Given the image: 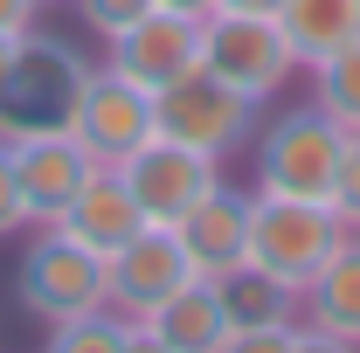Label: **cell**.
Here are the masks:
<instances>
[{
    "mask_svg": "<svg viewBox=\"0 0 360 353\" xmlns=\"http://www.w3.org/2000/svg\"><path fill=\"white\" fill-rule=\"evenodd\" d=\"M90 84V56L63 35L28 28L14 42V63L0 77V139H42V132H70L77 97Z\"/></svg>",
    "mask_w": 360,
    "mask_h": 353,
    "instance_id": "6da1fadb",
    "label": "cell"
},
{
    "mask_svg": "<svg viewBox=\"0 0 360 353\" xmlns=\"http://www.w3.org/2000/svg\"><path fill=\"white\" fill-rule=\"evenodd\" d=\"M340 243H347V222H340L333 201H298V194L250 187V243H243V264H257L277 284L305 291L319 270L333 264Z\"/></svg>",
    "mask_w": 360,
    "mask_h": 353,
    "instance_id": "7a4b0ae2",
    "label": "cell"
},
{
    "mask_svg": "<svg viewBox=\"0 0 360 353\" xmlns=\"http://www.w3.org/2000/svg\"><path fill=\"white\" fill-rule=\"evenodd\" d=\"M347 125H333L319 104H291L257 125L250 139V167L264 194H298V201H333V180L347 160Z\"/></svg>",
    "mask_w": 360,
    "mask_h": 353,
    "instance_id": "3957f363",
    "label": "cell"
},
{
    "mask_svg": "<svg viewBox=\"0 0 360 353\" xmlns=\"http://www.w3.org/2000/svg\"><path fill=\"white\" fill-rule=\"evenodd\" d=\"M257 125H264V104L236 97V90H229L222 77H208V70H187L180 84L153 90V132L187 146V153L236 160V153H250Z\"/></svg>",
    "mask_w": 360,
    "mask_h": 353,
    "instance_id": "277c9868",
    "label": "cell"
},
{
    "mask_svg": "<svg viewBox=\"0 0 360 353\" xmlns=\"http://www.w3.org/2000/svg\"><path fill=\"white\" fill-rule=\"evenodd\" d=\"M14 298L28 319L42 326H63V319H84V312L111 305V277H104V257L70 243L63 229H35L21 264H14Z\"/></svg>",
    "mask_w": 360,
    "mask_h": 353,
    "instance_id": "5b68a950",
    "label": "cell"
},
{
    "mask_svg": "<svg viewBox=\"0 0 360 353\" xmlns=\"http://www.w3.org/2000/svg\"><path fill=\"white\" fill-rule=\"evenodd\" d=\"M201 70L222 77L236 97L270 104V97H284V84L298 77V56L284 42L277 14H208L201 21Z\"/></svg>",
    "mask_w": 360,
    "mask_h": 353,
    "instance_id": "8992f818",
    "label": "cell"
},
{
    "mask_svg": "<svg viewBox=\"0 0 360 353\" xmlns=\"http://www.w3.org/2000/svg\"><path fill=\"white\" fill-rule=\"evenodd\" d=\"M70 139L84 146L97 167H125L139 146L153 139V90L125 84L111 63H90V84H84V97H77Z\"/></svg>",
    "mask_w": 360,
    "mask_h": 353,
    "instance_id": "52a82bcc",
    "label": "cell"
},
{
    "mask_svg": "<svg viewBox=\"0 0 360 353\" xmlns=\"http://www.w3.org/2000/svg\"><path fill=\"white\" fill-rule=\"evenodd\" d=\"M104 63L139 90H167L187 70H201V21L174 14V7H153V14H139L118 42H104Z\"/></svg>",
    "mask_w": 360,
    "mask_h": 353,
    "instance_id": "ba28073f",
    "label": "cell"
},
{
    "mask_svg": "<svg viewBox=\"0 0 360 353\" xmlns=\"http://www.w3.org/2000/svg\"><path fill=\"white\" fill-rule=\"evenodd\" d=\"M125 174V187H132V201L146 208V222H160V229H174L215 180H222V160H208V153H187V146H174V139H146L132 160L118 167Z\"/></svg>",
    "mask_w": 360,
    "mask_h": 353,
    "instance_id": "9c48e42d",
    "label": "cell"
},
{
    "mask_svg": "<svg viewBox=\"0 0 360 353\" xmlns=\"http://www.w3.org/2000/svg\"><path fill=\"white\" fill-rule=\"evenodd\" d=\"M104 277H111V305L125 312V319H146L153 305H167L180 284H194L201 270H194V257H187V243H180L174 229L146 222L125 250L104 257Z\"/></svg>",
    "mask_w": 360,
    "mask_h": 353,
    "instance_id": "30bf717a",
    "label": "cell"
},
{
    "mask_svg": "<svg viewBox=\"0 0 360 353\" xmlns=\"http://www.w3.org/2000/svg\"><path fill=\"white\" fill-rule=\"evenodd\" d=\"M90 160L70 132H42V139H14V180H21V208L28 229H56L63 208L77 201V187L90 180Z\"/></svg>",
    "mask_w": 360,
    "mask_h": 353,
    "instance_id": "8fae6325",
    "label": "cell"
},
{
    "mask_svg": "<svg viewBox=\"0 0 360 353\" xmlns=\"http://www.w3.org/2000/svg\"><path fill=\"white\" fill-rule=\"evenodd\" d=\"M298 319L319 353H354L360 347V236L333 250V264L298 291Z\"/></svg>",
    "mask_w": 360,
    "mask_h": 353,
    "instance_id": "7c38bea8",
    "label": "cell"
},
{
    "mask_svg": "<svg viewBox=\"0 0 360 353\" xmlns=\"http://www.w3.org/2000/svg\"><path fill=\"white\" fill-rule=\"evenodd\" d=\"M56 229H63L70 243L97 250V257H111V250H125L139 229H146V208L132 201V187H125L118 167H90V180L77 187V201L63 208Z\"/></svg>",
    "mask_w": 360,
    "mask_h": 353,
    "instance_id": "4fadbf2b",
    "label": "cell"
},
{
    "mask_svg": "<svg viewBox=\"0 0 360 353\" xmlns=\"http://www.w3.org/2000/svg\"><path fill=\"white\" fill-rule=\"evenodd\" d=\"M174 236L187 243V257H194L201 277H222L229 264H243V243H250V194L229 187V180H215V187L174 222Z\"/></svg>",
    "mask_w": 360,
    "mask_h": 353,
    "instance_id": "5bb4252c",
    "label": "cell"
},
{
    "mask_svg": "<svg viewBox=\"0 0 360 353\" xmlns=\"http://www.w3.org/2000/svg\"><path fill=\"white\" fill-rule=\"evenodd\" d=\"M139 333H146V353H222L229 319H222L215 284H208V277H194V284H180L167 305L146 312V319H139Z\"/></svg>",
    "mask_w": 360,
    "mask_h": 353,
    "instance_id": "9a60e30c",
    "label": "cell"
},
{
    "mask_svg": "<svg viewBox=\"0 0 360 353\" xmlns=\"http://www.w3.org/2000/svg\"><path fill=\"white\" fill-rule=\"evenodd\" d=\"M277 28L298 56V70H319L326 56L360 42V0H277Z\"/></svg>",
    "mask_w": 360,
    "mask_h": 353,
    "instance_id": "2e32d148",
    "label": "cell"
},
{
    "mask_svg": "<svg viewBox=\"0 0 360 353\" xmlns=\"http://www.w3.org/2000/svg\"><path fill=\"white\" fill-rule=\"evenodd\" d=\"M49 347L56 353H139L146 333H139V319H125L118 305H97V312H84V319L49 326Z\"/></svg>",
    "mask_w": 360,
    "mask_h": 353,
    "instance_id": "e0dca14e",
    "label": "cell"
},
{
    "mask_svg": "<svg viewBox=\"0 0 360 353\" xmlns=\"http://www.w3.org/2000/svg\"><path fill=\"white\" fill-rule=\"evenodd\" d=\"M312 77V104L333 118V125H347V132H360V42H347L340 56H326L319 70H305Z\"/></svg>",
    "mask_w": 360,
    "mask_h": 353,
    "instance_id": "ac0fdd59",
    "label": "cell"
},
{
    "mask_svg": "<svg viewBox=\"0 0 360 353\" xmlns=\"http://www.w3.org/2000/svg\"><path fill=\"white\" fill-rule=\"evenodd\" d=\"M70 7H77V21H84L97 42H118L139 14H153L160 0H70Z\"/></svg>",
    "mask_w": 360,
    "mask_h": 353,
    "instance_id": "d6986e66",
    "label": "cell"
},
{
    "mask_svg": "<svg viewBox=\"0 0 360 353\" xmlns=\"http://www.w3.org/2000/svg\"><path fill=\"white\" fill-rule=\"evenodd\" d=\"M333 208L347 222V236H360V132L347 139V160H340V180H333Z\"/></svg>",
    "mask_w": 360,
    "mask_h": 353,
    "instance_id": "ffe728a7",
    "label": "cell"
},
{
    "mask_svg": "<svg viewBox=\"0 0 360 353\" xmlns=\"http://www.w3.org/2000/svg\"><path fill=\"white\" fill-rule=\"evenodd\" d=\"M28 229V208H21V180H14V146L0 139V243Z\"/></svg>",
    "mask_w": 360,
    "mask_h": 353,
    "instance_id": "44dd1931",
    "label": "cell"
},
{
    "mask_svg": "<svg viewBox=\"0 0 360 353\" xmlns=\"http://www.w3.org/2000/svg\"><path fill=\"white\" fill-rule=\"evenodd\" d=\"M35 14H42V0H0V35L21 42V35L35 28Z\"/></svg>",
    "mask_w": 360,
    "mask_h": 353,
    "instance_id": "7402d4cb",
    "label": "cell"
},
{
    "mask_svg": "<svg viewBox=\"0 0 360 353\" xmlns=\"http://www.w3.org/2000/svg\"><path fill=\"white\" fill-rule=\"evenodd\" d=\"M215 14H277V0H215Z\"/></svg>",
    "mask_w": 360,
    "mask_h": 353,
    "instance_id": "603a6c76",
    "label": "cell"
},
{
    "mask_svg": "<svg viewBox=\"0 0 360 353\" xmlns=\"http://www.w3.org/2000/svg\"><path fill=\"white\" fill-rule=\"evenodd\" d=\"M160 7H174V14H194V21H208V14H215V0H160Z\"/></svg>",
    "mask_w": 360,
    "mask_h": 353,
    "instance_id": "cb8c5ba5",
    "label": "cell"
},
{
    "mask_svg": "<svg viewBox=\"0 0 360 353\" xmlns=\"http://www.w3.org/2000/svg\"><path fill=\"white\" fill-rule=\"evenodd\" d=\"M7 63H14V42H7V35H0V77H7Z\"/></svg>",
    "mask_w": 360,
    "mask_h": 353,
    "instance_id": "d4e9b609",
    "label": "cell"
},
{
    "mask_svg": "<svg viewBox=\"0 0 360 353\" xmlns=\"http://www.w3.org/2000/svg\"><path fill=\"white\" fill-rule=\"evenodd\" d=\"M42 7H49V0H42Z\"/></svg>",
    "mask_w": 360,
    "mask_h": 353,
    "instance_id": "484cf974",
    "label": "cell"
}]
</instances>
